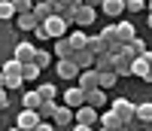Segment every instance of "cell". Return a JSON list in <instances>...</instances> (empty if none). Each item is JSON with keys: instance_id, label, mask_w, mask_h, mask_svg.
<instances>
[{"instance_id": "cell-1", "label": "cell", "mask_w": 152, "mask_h": 131, "mask_svg": "<svg viewBox=\"0 0 152 131\" xmlns=\"http://www.w3.org/2000/svg\"><path fill=\"white\" fill-rule=\"evenodd\" d=\"M0 70H3V82H6V91H18L24 76H21V61L15 58H6L3 64H0Z\"/></svg>"}, {"instance_id": "cell-2", "label": "cell", "mask_w": 152, "mask_h": 131, "mask_svg": "<svg viewBox=\"0 0 152 131\" xmlns=\"http://www.w3.org/2000/svg\"><path fill=\"white\" fill-rule=\"evenodd\" d=\"M110 110L116 113V116H119V119H122L125 125H128V122H134V119H137V116H134V110H137V104H131L128 98H116V101L110 104Z\"/></svg>"}, {"instance_id": "cell-3", "label": "cell", "mask_w": 152, "mask_h": 131, "mask_svg": "<svg viewBox=\"0 0 152 131\" xmlns=\"http://www.w3.org/2000/svg\"><path fill=\"white\" fill-rule=\"evenodd\" d=\"M40 24H46V31H49V37H52V40H58V37H67V28H70V24H67L64 18H61L58 12H55L52 18H46V21H40Z\"/></svg>"}, {"instance_id": "cell-4", "label": "cell", "mask_w": 152, "mask_h": 131, "mask_svg": "<svg viewBox=\"0 0 152 131\" xmlns=\"http://www.w3.org/2000/svg\"><path fill=\"white\" fill-rule=\"evenodd\" d=\"M34 52H37V46H34V43L18 40L15 46H12V58H15V61H21V64H31V61H34Z\"/></svg>"}, {"instance_id": "cell-5", "label": "cell", "mask_w": 152, "mask_h": 131, "mask_svg": "<svg viewBox=\"0 0 152 131\" xmlns=\"http://www.w3.org/2000/svg\"><path fill=\"white\" fill-rule=\"evenodd\" d=\"M94 18H97V12H94V6H88V3H82L79 9L73 12V24H79V28H88V24H94Z\"/></svg>"}, {"instance_id": "cell-6", "label": "cell", "mask_w": 152, "mask_h": 131, "mask_svg": "<svg viewBox=\"0 0 152 131\" xmlns=\"http://www.w3.org/2000/svg\"><path fill=\"white\" fill-rule=\"evenodd\" d=\"M55 73L61 76V79H76V76H79V67H76V61H73V58H58Z\"/></svg>"}, {"instance_id": "cell-7", "label": "cell", "mask_w": 152, "mask_h": 131, "mask_svg": "<svg viewBox=\"0 0 152 131\" xmlns=\"http://www.w3.org/2000/svg\"><path fill=\"white\" fill-rule=\"evenodd\" d=\"M40 122H43V119H40V113H37V110H21L18 119H15V125H18L21 131H34Z\"/></svg>"}, {"instance_id": "cell-8", "label": "cell", "mask_w": 152, "mask_h": 131, "mask_svg": "<svg viewBox=\"0 0 152 131\" xmlns=\"http://www.w3.org/2000/svg\"><path fill=\"white\" fill-rule=\"evenodd\" d=\"M73 116H76V122H82V125H97V110L94 107H88V104H82V107H76L73 110Z\"/></svg>"}, {"instance_id": "cell-9", "label": "cell", "mask_w": 152, "mask_h": 131, "mask_svg": "<svg viewBox=\"0 0 152 131\" xmlns=\"http://www.w3.org/2000/svg\"><path fill=\"white\" fill-rule=\"evenodd\" d=\"M85 104H88V107H94V110L107 107V104H110V98H107V88H91V91H85Z\"/></svg>"}, {"instance_id": "cell-10", "label": "cell", "mask_w": 152, "mask_h": 131, "mask_svg": "<svg viewBox=\"0 0 152 131\" xmlns=\"http://www.w3.org/2000/svg\"><path fill=\"white\" fill-rule=\"evenodd\" d=\"M52 122H55V125H61V128H67L70 122H76L73 107H67V104H58V110H55V116H52Z\"/></svg>"}, {"instance_id": "cell-11", "label": "cell", "mask_w": 152, "mask_h": 131, "mask_svg": "<svg viewBox=\"0 0 152 131\" xmlns=\"http://www.w3.org/2000/svg\"><path fill=\"white\" fill-rule=\"evenodd\" d=\"M76 79H79V88H82V91L100 88V85H97V70H94V67H88V70H79V76H76Z\"/></svg>"}, {"instance_id": "cell-12", "label": "cell", "mask_w": 152, "mask_h": 131, "mask_svg": "<svg viewBox=\"0 0 152 131\" xmlns=\"http://www.w3.org/2000/svg\"><path fill=\"white\" fill-rule=\"evenodd\" d=\"M61 98H64L67 107H73V110H76V107H82V104H85V91H82L79 85H73V88H67Z\"/></svg>"}, {"instance_id": "cell-13", "label": "cell", "mask_w": 152, "mask_h": 131, "mask_svg": "<svg viewBox=\"0 0 152 131\" xmlns=\"http://www.w3.org/2000/svg\"><path fill=\"white\" fill-rule=\"evenodd\" d=\"M73 61H76L79 70H88V67H94V52L91 49H76L73 52Z\"/></svg>"}, {"instance_id": "cell-14", "label": "cell", "mask_w": 152, "mask_h": 131, "mask_svg": "<svg viewBox=\"0 0 152 131\" xmlns=\"http://www.w3.org/2000/svg\"><path fill=\"white\" fill-rule=\"evenodd\" d=\"M116 37H119V43H131L137 31H134V21H116Z\"/></svg>"}, {"instance_id": "cell-15", "label": "cell", "mask_w": 152, "mask_h": 131, "mask_svg": "<svg viewBox=\"0 0 152 131\" xmlns=\"http://www.w3.org/2000/svg\"><path fill=\"white\" fill-rule=\"evenodd\" d=\"M100 9H104L107 18H119L122 12H125V0H104V3H100Z\"/></svg>"}, {"instance_id": "cell-16", "label": "cell", "mask_w": 152, "mask_h": 131, "mask_svg": "<svg viewBox=\"0 0 152 131\" xmlns=\"http://www.w3.org/2000/svg\"><path fill=\"white\" fill-rule=\"evenodd\" d=\"M131 61H134V58H128V55H125V49H122V55H113V67H116L119 76H131Z\"/></svg>"}, {"instance_id": "cell-17", "label": "cell", "mask_w": 152, "mask_h": 131, "mask_svg": "<svg viewBox=\"0 0 152 131\" xmlns=\"http://www.w3.org/2000/svg\"><path fill=\"white\" fill-rule=\"evenodd\" d=\"M37 24H40V21L34 18V12H18V15H15V28L18 31H34Z\"/></svg>"}, {"instance_id": "cell-18", "label": "cell", "mask_w": 152, "mask_h": 131, "mask_svg": "<svg viewBox=\"0 0 152 131\" xmlns=\"http://www.w3.org/2000/svg\"><path fill=\"white\" fill-rule=\"evenodd\" d=\"M143 52H146V43L140 40V37H134L131 43H125V55H128V58H140Z\"/></svg>"}, {"instance_id": "cell-19", "label": "cell", "mask_w": 152, "mask_h": 131, "mask_svg": "<svg viewBox=\"0 0 152 131\" xmlns=\"http://www.w3.org/2000/svg\"><path fill=\"white\" fill-rule=\"evenodd\" d=\"M52 15H55V6L49 3V0H46V3H34V18L37 21H46V18H52Z\"/></svg>"}, {"instance_id": "cell-20", "label": "cell", "mask_w": 152, "mask_h": 131, "mask_svg": "<svg viewBox=\"0 0 152 131\" xmlns=\"http://www.w3.org/2000/svg\"><path fill=\"white\" fill-rule=\"evenodd\" d=\"M119 82V73L116 70H97V85L100 88H113Z\"/></svg>"}, {"instance_id": "cell-21", "label": "cell", "mask_w": 152, "mask_h": 131, "mask_svg": "<svg viewBox=\"0 0 152 131\" xmlns=\"http://www.w3.org/2000/svg\"><path fill=\"white\" fill-rule=\"evenodd\" d=\"M73 46H70V40H67V37H58V40H55V55L58 58H73Z\"/></svg>"}, {"instance_id": "cell-22", "label": "cell", "mask_w": 152, "mask_h": 131, "mask_svg": "<svg viewBox=\"0 0 152 131\" xmlns=\"http://www.w3.org/2000/svg\"><path fill=\"white\" fill-rule=\"evenodd\" d=\"M97 125H104V128H113V131H119V128H122L125 122H122V119H119V116L113 113V110H107V113H104V116L97 119Z\"/></svg>"}, {"instance_id": "cell-23", "label": "cell", "mask_w": 152, "mask_h": 131, "mask_svg": "<svg viewBox=\"0 0 152 131\" xmlns=\"http://www.w3.org/2000/svg\"><path fill=\"white\" fill-rule=\"evenodd\" d=\"M40 104H43V98H40V91H24V95H21V107L24 110H37V107H40Z\"/></svg>"}, {"instance_id": "cell-24", "label": "cell", "mask_w": 152, "mask_h": 131, "mask_svg": "<svg viewBox=\"0 0 152 131\" xmlns=\"http://www.w3.org/2000/svg\"><path fill=\"white\" fill-rule=\"evenodd\" d=\"M55 110H58V101H43L40 107H37V113H40V119H46V122H52Z\"/></svg>"}, {"instance_id": "cell-25", "label": "cell", "mask_w": 152, "mask_h": 131, "mask_svg": "<svg viewBox=\"0 0 152 131\" xmlns=\"http://www.w3.org/2000/svg\"><path fill=\"white\" fill-rule=\"evenodd\" d=\"M134 116H137V122H152V101H143V104H137Z\"/></svg>"}, {"instance_id": "cell-26", "label": "cell", "mask_w": 152, "mask_h": 131, "mask_svg": "<svg viewBox=\"0 0 152 131\" xmlns=\"http://www.w3.org/2000/svg\"><path fill=\"white\" fill-rule=\"evenodd\" d=\"M94 70H116V67H113V55H110V52L94 55Z\"/></svg>"}, {"instance_id": "cell-27", "label": "cell", "mask_w": 152, "mask_h": 131, "mask_svg": "<svg viewBox=\"0 0 152 131\" xmlns=\"http://www.w3.org/2000/svg\"><path fill=\"white\" fill-rule=\"evenodd\" d=\"M67 40H70L73 49H85V46H88V34H85V31H73Z\"/></svg>"}, {"instance_id": "cell-28", "label": "cell", "mask_w": 152, "mask_h": 131, "mask_svg": "<svg viewBox=\"0 0 152 131\" xmlns=\"http://www.w3.org/2000/svg\"><path fill=\"white\" fill-rule=\"evenodd\" d=\"M15 18V6L12 0H0V21H12Z\"/></svg>"}, {"instance_id": "cell-29", "label": "cell", "mask_w": 152, "mask_h": 131, "mask_svg": "<svg viewBox=\"0 0 152 131\" xmlns=\"http://www.w3.org/2000/svg\"><path fill=\"white\" fill-rule=\"evenodd\" d=\"M40 73H43V70L37 67L34 61H31V64H21V76H24V82H34V79H37Z\"/></svg>"}, {"instance_id": "cell-30", "label": "cell", "mask_w": 152, "mask_h": 131, "mask_svg": "<svg viewBox=\"0 0 152 131\" xmlns=\"http://www.w3.org/2000/svg\"><path fill=\"white\" fill-rule=\"evenodd\" d=\"M49 61H52L49 49H37V52H34V64H37L40 70H46V67H49Z\"/></svg>"}, {"instance_id": "cell-31", "label": "cell", "mask_w": 152, "mask_h": 131, "mask_svg": "<svg viewBox=\"0 0 152 131\" xmlns=\"http://www.w3.org/2000/svg\"><path fill=\"white\" fill-rule=\"evenodd\" d=\"M37 91H40V98H43V101H55V98H58V88H55L52 82H43Z\"/></svg>"}, {"instance_id": "cell-32", "label": "cell", "mask_w": 152, "mask_h": 131, "mask_svg": "<svg viewBox=\"0 0 152 131\" xmlns=\"http://www.w3.org/2000/svg\"><path fill=\"white\" fill-rule=\"evenodd\" d=\"M85 49H91L94 55H100V52H107V43L100 40V34H97V37H88V46Z\"/></svg>"}, {"instance_id": "cell-33", "label": "cell", "mask_w": 152, "mask_h": 131, "mask_svg": "<svg viewBox=\"0 0 152 131\" xmlns=\"http://www.w3.org/2000/svg\"><path fill=\"white\" fill-rule=\"evenodd\" d=\"M146 9V0H125V12H134V15H137V12H143Z\"/></svg>"}, {"instance_id": "cell-34", "label": "cell", "mask_w": 152, "mask_h": 131, "mask_svg": "<svg viewBox=\"0 0 152 131\" xmlns=\"http://www.w3.org/2000/svg\"><path fill=\"white\" fill-rule=\"evenodd\" d=\"M12 6H15V15L18 12H34V0H12Z\"/></svg>"}, {"instance_id": "cell-35", "label": "cell", "mask_w": 152, "mask_h": 131, "mask_svg": "<svg viewBox=\"0 0 152 131\" xmlns=\"http://www.w3.org/2000/svg\"><path fill=\"white\" fill-rule=\"evenodd\" d=\"M34 37H37V40H40V43L52 40V37H49V31H46V24H37V28H34Z\"/></svg>"}, {"instance_id": "cell-36", "label": "cell", "mask_w": 152, "mask_h": 131, "mask_svg": "<svg viewBox=\"0 0 152 131\" xmlns=\"http://www.w3.org/2000/svg\"><path fill=\"white\" fill-rule=\"evenodd\" d=\"M49 3L55 6V12H64V9L70 6V0H49Z\"/></svg>"}, {"instance_id": "cell-37", "label": "cell", "mask_w": 152, "mask_h": 131, "mask_svg": "<svg viewBox=\"0 0 152 131\" xmlns=\"http://www.w3.org/2000/svg\"><path fill=\"white\" fill-rule=\"evenodd\" d=\"M34 131H55V122H46V119H43V122H40V125H37Z\"/></svg>"}, {"instance_id": "cell-38", "label": "cell", "mask_w": 152, "mask_h": 131, "mask_svg": "<svg viewBox=\"0 0 152 131\" xmlns=\"http://www.w3.org/2000/svg\"><path fill=\"white\" fill-rule=\"evenodd\" d=\"M9 107V95H6V88H0V110H6Z\"/></svg>"}, {"instance_id": "cell-39", "label": "cell", "mask_w": 152, "mask_h": 131, "mask_svg": "<svg viewBox=\"0 0 152 131\" xmlns=\"http://www.w3.org/2000/svg\"><path fill=\"white\" fill-rule=\"evenodd\" d=\"M73 131H94V125H82V122H76Z\"/></svg>"}, {"instance_id": "cell-40", "label": "cell", "mask_w": 152, "mask_h": 131, "mask_svg": "<svg viewBox=\"0 0 152 131\" xmlns=\"http://www.w3.org/2000/svg\"><path fill=\"white\" fill-rule=\"evenodd\" d=\"M143 58H146V64L152 67V49H146V52H143Z\"/></svg>"}, {"instance_id": "cell-41", "label": "cell", "mask_w": 152, "mask_h": 131, "mask_svg": "<svg viewBox=\"0 0 152 131\" xmlns=\"http://www.w3.org/2000/svg\"><path fill=\"white\" fill-rule=\"evenodd\" d=\"M82 3H88V6H94V9H97L100 3H104V0H82Z\"/></svg>"}, {"instance_id": "cell-42", "label": "cell", "mask_w": 152, "mask_h": 131, "mask_svg": "<svg viewBox=\"0 0 152 131\" xmlns=\"http://www.w3.org/2000/svg\"><path fill=\"white\" fill-rule=\"evenodd\" d=\"M143 82H152V70H149V73H146V76H143Z\"/></svg>"}, {"instance_id": "cell-43", "label": "cell", "mask_w": 152, "mask_h": 131, "mask_svg": "<svg viewBox=\"0 0 152 131\" xmlns=\"http://www.w3.org/2000/svg\"><path fill=\"white\" fill-rule=\"evenodd\" d=\"M0 88H6V82H3V70H0Z\"/></svg>"}, {"instance_id": "cell-44", "label": "cell", "mask_w": 152, "mask_h": 131, "mask_svg": "<svg viewBox=\"0 0 152 131\" xmlns=\"http://www.w3.org/2000/svg\"><path fill=\"white\" fill-rule=\"evenodd\" d=\"M94 131H113V128H104V125H97V128H94Z\"/></svg>"}, {"instance_id": "cell-45", "label": "cell", "mask_w": 152, "mask_h": 131, "mask_svg": "<svg viewBox=\"0 0 152 131\" xmlns=\"http://www.w3.org/2000/svg\"><path fill=\"white\" fill-rule=\"evenodd\" d=\"M146 24H149V28H152V12H149V18H146Z\"/></svg>"}, {"instance_id": "cell-46", "label": "cell", "mask_w": 152, "mask_h": 131, "mask_svg": "<svg viewBox=\"0 0 152 131\" xmlns=\"http://www.w3.org/2000/svg\"><path fill=\"white\" fill-rule=\"evenodd\" d=\"M146 9H149V12H152V0H146Z\"/></svg>"}, {"instance_id": "cell-47", "label": "cell", "mask_w": 152, "mask_h": 131, "mask_svg": "<svg viewBox=\"0 0 152 131\" xmlns=\"http://www.w3.org/2000/svg\"><path fill=\"white\" fill-rule=\"evenodd\" d=\"M9 131H21V128H18V125H12V128H9Z\"/></svg>"}, {"instance_id": "cell-48", "label": "cell", "mask_w": 152, "mask_h": 131, "mask_svg": "<svg viewBox=\"0 0 152 131\" xmlns=\"http://www.w3.org/2000/svg\"><path fill=\"white\" fill-rule=\"evenodd\" d=\"M34 3H46V0H34Z\"/></svg>"}]
</instances>
